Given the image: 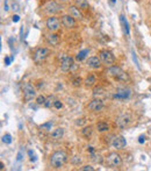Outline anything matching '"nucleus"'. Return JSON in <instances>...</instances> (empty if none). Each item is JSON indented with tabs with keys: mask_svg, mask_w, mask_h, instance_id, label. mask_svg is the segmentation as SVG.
<instances>
[{
	"mask_svg": "<svg viewBox=\"0 0 151 171\" xmlns=\"http://www.w3.org/2000/svg\"><path fill=\"white\" fill-rule=\"evenodd\" d=\"M67 161V154L63 150H59V151H55L51 157H50V164L52 168L55 169H59L62 168Z\"/></svg>",
	"mask_w": 151,
	"mask_h": 171,
	"instance_id": "obj_1",
	"label": "nucleus"
},
{
	"mask_svg": "<svg viewBox=\"0 0 151 171\" xmlns=\"http://www.w3.org/2000/svg\"><path fill=\"white\" fill-rule=\"evenodd\" d=\"M108 74H111L112 77H114L117 80H122V81H128L129 80V76L117 65H113L107 70Z\"/></svg>",
	"mask_w": 151,
	"mask_h": 171,
	"instance_id": "obj_2",
	"label": "nucleus"
},
{
	"mask_svg": "<svg viewBox=\"0 0 151 171\" xmlns=\"http://www.w3.org/2000/svg\"><path fill=\"white\" fill-rule=\"evenodd\" d=\"M105 163H106V165L109 166V168H117V166H120V165L122 164V158H121V156H120L119 154H116V152H111L109 155L106 156Z\"/></svg>",
	"mask_w": 151,
	"mask_h": 171,
	"instance_id": "obj_3",
	"label": "nucleus"
},
{
	"mask_svg": "<svg viewBox=\"0 0 151 171\" xmlns=\"http://www.w3.org/2000/svg\"><path fill=\"white\" fill-rule=\"evenodd\" d=\"M49 52H50V50L48 48H38V49H36V51L34 52V57H33L34 62L36 64H42L47 59Z\"/></svg>",
	"mask_w": 151,
	"mask_h": 171,
	"instance_id": "obj_4",
	"label": "nucleus"
},
{
	"mask_svg": "<svg viewBox=\"0 0 151 171\" xmlns=\"http://www.w3.org/2000/svg\"><path fill=\"white\" fill-rule=\"evenodd\" d=\"M22 90H23V98L25 100H32L33 98H35L36 96V92H35V89L33 88V85L29 84V83H25L22 85Z\"/></svg>",
	"mask_w": 151,
	"mask_h": 171,
	"instance_id": "obj_5",
	"label": "nucleus"
},
{
	"mask_svg": "<svg viewBox=\"0 0 151 171\" xmlns=\"http://www.w3.org/2000/svg\"><path fill=\"white\" fill-rule=\"evenodd\" d=\"M100 59H101V62H102L104 64H106V65H112V64H114V62H115L114 55H113L109 50H106V49H104V50L100 51Z\"/></svg>",
	"mask_w": 151,
	"mask_h": 171,
	"instance_id": "obj_6",
	"label": "nucleus"
},
{
	"mask_svg": "<svg viewBox=\"0 0 151 171\" xmlns=\"http://www.w3.org/2000/svg\"><path fill=\"white\" fill-rule=\"evenodd\" d=\"M59 58H62V64H60V69L64 72H67L71 70V68L73 66V58L70 56H59Z\"/></svg>",
	"mask_w": 151,
	"mask_h": 171,
	"instance_id": "obj_7",
	"label": "nucleus"
},
{
	"mask_svg": "<svg viewBox=\"0 0 151 171\" xmlns=\"http://www.w3.org/2000/svg\"><path fill=\"white\" fill-rule=\"evenodd\" d=\"M130 121H131V115L130 114H122L116 119L115 123H116V126L119 128H124V127H127L129 125Z\"/></svg>",
	"mask_w": 151,
	"mask_h": 171,
	"instance_id": "obj_8",
	"label": "nucleus"
},
{
	"mask_svg": "<svg viewBox=\"0 0 151 171\" xmlns=\"http://www.w3.org/2000/svg\"><path fill=\"white\" fill-rule=\"evenodd\" d=\"M60 10H62V7H60L57 3H55V1H49V3H47L45 6H44V11H45L48 14H56V13H58Z\"/></svg>",
	"mask_w": 151,
	"mask_h": 171,
	"instance_id": "obj_9",
	"label": "nucleus"
},
{
	"mask_svg": "<svg viewBox=\"0 0 151 171\" xmlns=\"http://www.w3.org/2000/svg\"><path fill=\"white\" fill-rule=\"evenodd\" d=\"M47 27H48L49 30L56 32V30H58L59 27H60V21H59L57 18H55V17H50V18L47 20Z\"/></svg>",
	"mask_w": 151,
	"mask_h": 171,
	"instance_id": "obj_10",
	"label": "nucleus"
},
{
	"mask_svg": "<svg viewBox=\"0 0 151 171\" xmlns=\"http://www.w3.org/2000/svg\"><path fill=\"white\" fill-rule=\"evenodd\" d=\"M62 25L66 28H73L76 26V19L72 15H63L62 17Z\"/></svg>",
	"mask_w": 151,
	"mask_h": 171,
	"instance_id": "obj_11",
	"label": "nucleus"
},
{
	"mask_svg": "<svg viewBox=\"0 0 151 171\" xmlns=\"http://www.w3.org/2000/svg\"><path fill=\"white\" fill-rule=\"evenodd\" d=\"M89 108L92 111V112H99L104 108V103L98 98H95L94 100H92L90 104H89Z\"/></svg>",
	"mask_w": 151,
	"mask_h": 171,
	"instance_id": "obj_12",
	"label": "nucleus"
},
{
	"mask_svg": "<svg viewBox=\"0 0 151 171\" xmlns=\"http://www.w3.org/2000/svg\"><path fill=\"white\" fill-rule=\"evenodd\" d=\"M126 144H127V141L123 136H116L112 141V145L116 149H123L126 147Z\"/></svg>",
	"mask_w": 151,
	"mask_h": 171,
	"instance_id": "obj_13",
	"label": "nucleus"
},
{
	"mask_svg": "<svg viewBox=\"0 0 151 171\" xmlns=\"http://www.w3.org/2000/svg\"><path fill=\"white\" fill-rule=\"evenodd\" d=\"M113 97L115 99H127L130 97V90L129 89H117Z\"/></svg>",
	"mask_w": 151,
	"mask_h": 171,
	"instance_id": "obj_14",
	"label": "nucleus"
},
{
	"mask_svg": "<svg viewBox=\"0 0 151 171\" xmlns=\"http://www.w3.org/2000/svg\"><path fill=\"white\" fill-rule=\"evenodd\" d=\"M69 13H70V15H72L74 19L83 20V14H82V12L79 11V8H78L77 6H70V7H69Z\"/></svg>",
	"mask_w": 151,
	"mask_h": 171,
	"instance_id": "obj_15",
	"label": "nucleus"
},
{
	"mask_svg": "<svg viewBox=\"0 0 151 171\" xmlns=\"http://www.w3.org/2000/svg\"><path fill=\"white\" fill-rule=\"evenodd\" d=\"M87 65L92 69H99L101 68V59L98 58V57H90L89 61H87Z\"/></svg>",
	"mask_w": 151,
	"mask_h": 171,
	"instance_id": "obj_16",
	"label": "nucleus"
},
{
	"mask_svg": "<svg viewBox=\"0 0 151 171\" xmlns=\"http://www.w3.org/2000/svg\"><path fill=\"white\" fill-rule=\"evenodd\" d=\"M47 42H48L49 44H51V46L58 44V42H59L58 35H56V34H50V35H48V36H47Z\"/></svg>",
	"mask_w": 151,
	"mask_h": 171,
	"instance_id": "obj_17",
	"label": "nucleus"
},
{
	"mask_svg": "<svg viewBox=\"0 0 151 171\" xmlns=\"http://www.w3.org/2000/svg\"><path fill=\"white\" fill-rule=\"evenodd\" d=\"M64 135V129L63 128H56L52 133H51V137L55 139V140H59L62 139Z\"/></svg>",
	"mask_w": 151,
	"mask_h": 171,
	"instance_id": "obj_18",
	"label": "nucleus"
},
{
	"mask_svg": "<svg viewBox=\"0 0 151 171\" xmlns=\"http://www.w3.org/2000/svg\"><path fill=\"white\" fill-rule=\"evenodd\" d=\"M74 3H76V6L80 10H86L89 7L87 0H74Z\"/></svg>",
	"mask_w": 151,
	"mask_h": 171,
	"instance_id": "obj_19",
	"label": "nucleus"
},
{
	"mask_svg": "<svg viewBox=\"0 0 151 171\" xmlns=\"http://www.w3.org/2000/svg\"><path fill=\"white\" fill-rule=\"evenodd\" d=\"M97 83V79H95V77L93 76V74H90L86 79H85V85L87 88H91V86H93V85Z\"/></svg>",
	"mask_w": 151,
	"mask_h": 171,
	"instance_id": "obj_20",
	"label": "nucleus"
},
{
	"mask_svg": "<svg viewBox=\"0 0 151 171\" xmlns=\"http://www.w3.org/2000/svg\"><path fill=\"white\" fill-rule=\"evenodd\" d=\"M57 99L54 97V96H50V97H48L47 99H45V103H44V106L47 107V108H50V107H52L54 106V104H55V101H56Z\"/></svg>",
	"mask_w": 151,
	"mask_h": 171,
	"instance_id": "obj_21",
	"label": "nucleus"
},
{
	"mask_svg": "<svg viewBox=\"0 0 151 171\" xmlns=\"http://www.w3.org/2000/svg\"><path fill=\"white\" fill-rule=\"evenodd\" d=\"M105 94V89L104 88H101V86H98V88H95L94 90H93V96L97 98H99V97H101V96H104Z\"/></svg>",
	"mask_w": 151,
	"mask_h": 171,
	"instance_id": "obj_22",
	"label": "nucleus"
},
{
	"mask_svg": "<svg viewBox=\"0 0 151 171\" xmlns=\"http://www.w3.org/2000/svg\"><path fill=\"white\" fill-rule=\"evenodd\" d=\"M87 54H89V49H84V50L78 52V55L76 56V59H77V61H83L87 56Z\"/></svg>",
	"mask_w": 151,
	"mask_h": 171,
	"instance_id": "obj_23",
	"label": "nucleus"
},
{
	"mask_svg": "<svg viewBox=\"0 0 151 171\" xmlns=\"http://www.w3.org/2000/svg\"><path fill=\"white\" fill-rule=\"evenodd\" d=\"M120 20H121V23H122V26H123L124 33H126L127 35H129V27H128V22H127V20L124 19V17H123V15H121V17H120Z\"/></svg>",
	"mask_w": 151,
	"mask_h": 171,
	"instance_id": "obj_24",
	"label": "nucleus"
},
{
	"mask_svg": "<svg viewBox=\"0 0 151 171\" xmlns=\"http://www.w3.org/2000/svg\"><path fill=\"white\" fill-rule=\"evenodd\" d=\"M97 128H98L99 132H106V130H108L109 127H108V125L106 122H98Z\"/></svg>",
	"mask_w": 151,
	"mask_h": 171,
	"instance_id": "obj_25",
	"label": "nucleus"
},
{
	"mask_svg": "<svg viewBox=\"0 0 151 171\" xmlns=\"http://www.w3.org/2000/svg\"><path fill=\"white\" fill-rule=\"evenodd\" d=\"M92 132H93V128H92L91 126L85 127V128L82 130V133H83V135H84L85 137H90V136L92 135Z\"/></svg>",
	"mask_w": 151,
	"mask_h": 171,
	"instance_id": "obj_26",
	"label": "nucleus"
},
{
	"mask_svg": "<svg viewBox=\"0 0 151 171\" xmlns=\"http://www.w3.org/2000/svg\"><path fill=\"white\" fill-rule=\"evenodd\" d=\"M40 128H41V129H43V130L50 132V130H51V128H52V122H45V123H42V125L40 126Z\"/></svg>",
	"mask_w": 151,
	"mask_h": 171,
	"instance_id": "obj_27",
	"label": "nucleus"
},
{
	"mask_svg": "<svg viewBox=\"0 0 151 171\" xmlns=\"http://www.w3.org/2000/svg\"><path fill=\"white\" fill-rule=\"evenodd\" d=\"M3 142L6 144H11L12 143V135L11 134H5L3 136Z\"/></svg>",
	"mask_w": 151,
	"mask_h": 171,
	"instance_id": "obj_28",
	"label": "nucleus"
},
{
	"mask_svg": "<svg viewBox=\"0 0 151 171\" xmlns=\"http://www.w3.org/2000/svg\"><path fill=\"white\" fill-rule=\"evenodd\" d=\"M80 84H82V78L80 77H76L72 80V85H73V86H80Z\"/></svg>",
	"mask_w": 151,
	"mask_h": 171,
	"instance_id": "obj_29",
	"label": "nucleus"
},
{
	"mask_svg": "<svg viewBox=\"0 0 151 171\" xmlns=\"http://www.w3.org/2000/svg\"><path fill=\"white\" fill-rule=\"evenodd\" d=\"M45 97H43V96H40V97H37L36 98V103H37V105H44V103H45Z\"/></svg>",
	"mask_w": 151,
	"mask_h": 171,
	"instance_id": "obj_30",
	"label": "nucleus"
},
{
	"mask_svg": "<svg viewBox=\"0 0 151 171\" xmlns=\"http://www.w3.org/2000/svg\"><path fill=\"white\" fill-rule=\"evenodd\" d=\"M92 159L94 161V162H98V163H102V158H101V156H97V155H94V154H92Z\"/></svg>",
	"mask_w": 151,
	"mask_h": 171,
	"instance_id": "obj_31",
	"label": "nucleus"
},
{
	"mask_svg": "<svg viewBox=\"0 0 151 171\" xmlns=\"http://www.w3.org/2000/svg\"><path fill=\"white\" fill-rule=\"evenodd\" d=\"M80 170H83V171H94V168L91 166V165H86V166H83Z\"/></svg>",
	"mask_w": 151,
	"mask_h": 171,
	"instance_id": "obj_32",
	"label": "nucleus"
},
{
	"mask_svg": "<svg viewBox=\"0 0 151 171\" xmlns=\"http://www.w3.org/2000/svg\"><path fill=\"white\" fill-rule=\"evenodd\" d=\"M54 107H56L57 110H59V108H62V107H63V104H62L59 100H56V101H55V104H54Z\"/></svg>",
	"mask_w": 151,
	"mask_h": 171,
	"instance_id": "obj_33",
	"label": "nucleus"
},
{
	"mask_svg": "<svg viewBox=\"0 0 151 171\" xmlns=\"http://www.w3.org/2000/svg\"><path fill=\"white\" fill-rule=\"evenodd\" d=\"M84 123H85V119H78L77 121H76V125H77V126H82Z\"/></svg>",
	"mask_w": 151,
	"mask_h": 171,
	"instance_id": "obj_34",
	"label": "nucleus"
},
{
	"mask_svg": "<svg viewBox=\"0 0 151 171\" xmlns=\"http://www.w3.org/2000/svg\"><path fill=\"white\" fill-rule=\"evenodd\" d=\"M12 59H13V57H12V58H10V57H5V59H4L5 65H10V64H11V62H12Z\"/></svg>",
	"mask_w": 151,
	"mask_h": 171,
	"instance_id": "obj_35",
	"label": "nucleus"
},
{
	"mask_svg": "<svg viewBox=\"0 0 151 171\" xmlns=\"http://www.w3.org/2000/svg\"><path fill=\"white\" fill-rule=\"evenodd\" d=\"M138 142H139L141 144L144 143V142H145V136H144V135H141V136L138 137Z\"/></svg>",
	"mask_w": 151,
	"mask_h": 171,
	"instance_id": "obj_36",
	"label": "nucleus"
},
{
	"mask_svg": "<svg viewBox=\"0 0 151 171\" xmlns=\"http://www.w3.org/2000/svg\"><path fill=\"white\" fill-rule=\"evenodd\" d=\"M19 20H20V17H19V15H16V14L13 15V21H14V22H18Z\"/></svg>",
	"mask_w": 151,
	"mask_h": 171,
	"instance_id": "obj_37",
	"label": "nucleus"
},
{
	"mask_svg": "<svg viewBox=\"0 0 151 171\" xmlns=\"http://www.w3.org/2000/svg\"><path fill=\"white\" fill-rule=\"evenodd\" d=\"M16 159H18V161H21V159H22V152H21V151L18 154V157H16Z\"/></svg>",
	"mask_w": 151,
	"mask_h": 171,
	"instance_id": "obj_38",
	"label": "nucleus"
},
{
	"mask_svg": "<svg viewBox=\"0 0 151 171\" xmlns=\"http://www.w3.org/2000/svg\"><path fill=\"white\" fill-rule=\"evenodd\" d=\"M89 150H90V152H91V154H93V152H94V148H93V147H89Z\"/></svg>",
	"mask_w": 151,
	"mask_h": 171,
	"instance_id": "obj_39",
	"label": "nucleus"
},
{
	"mask_svg": "<svg viewBox=\"0 0 151 171\" xmlns=\"http://www.w3.org/2000/svg\"><path fill=\"white\" fill-rule=\"evenodd\" d=\"M0 169H1V170L4 169V163H3V162H1V163H0Z\"/></svg>",
	"mask_w": 151,
	"mask_h": 171,
	"instance_id": "obj_40",
	"label": "nucleus"
},
{
	"mask_svg": "<svg viewBox=\"0 0 151 171\" xmlns=\"http://www.w3.org/2000/svg\"><path fill=\"white\" fill-rule=\"evenodd\" d=\"M111 1H112V3H115V1H116V0H111Z\"/></svg>",
	"mask_w": 151,
	"mask_h": 171,
	"instance_id": "obj_41",
	"label": "nucleus"
}]
</instances>
